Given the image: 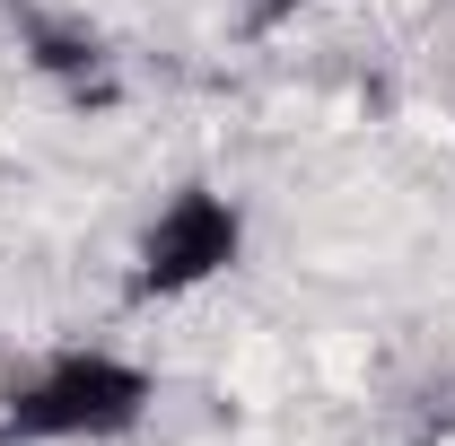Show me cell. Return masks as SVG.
I'll return each mask as SVG.
<instances>
[{"mask_svg": "<svg viewBox=\"0 0 455 446\" xmlns=\"http://www.w3.org/2000/svg\"><path fill=\"white\" fill-rule=\"evenodd\" d=\"M158 411V368L106 350V341H70L27 359L0 386V446H123L149 429Z\"/></svg>", "mask_w": 455, "mask_h": 446, "instance_id": "cell-1", "label": "cell"}, {"mask_svg": "<svg viewBox=\"0 0 455 446\" xmlns=\"http://www.w3.org/2000/svg\"><path fill=\"white\" fill-rule=\"evenodd\" d=\"M245 245H254V219H245V202L228 193V184H175L167 202L140 219L132 236V307H184V298H202V289H220L236 263H245Z\"/></svg>", "mask_w": 455, "mask_h": 446, "instance_id": "cell-2", "label": "cell"}, {"mask_svg": "<svg viewBox=\"0 0 455 446\" xmlns=\"http://www.w3.org/2000/svg\"><path fill=\"white\" fill-rule=\"evenodd\" d=\"M18 36H27V61L70 88V97H88V88H106V36L88 27V18H61V9H18Z\"/></svg>", "mask_w": 455, "mask_h": 446, "instance_id": "cell-3", "label": "cell"}]
</instances>
